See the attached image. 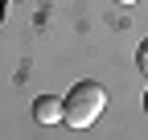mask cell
<instances>
[{"label": "cell", "mask_w": 148, "mask_h": 140, "mask_svg": "<svg viewBox=\"0 0 148 140\" xmlns=\"http://www.w3.org/2000/svg\"><path fill=\"white\" fill-rule=\"evenodd\" d=\"M119 4H136V0H119Z\"/></svg>", "instance_id": "3957f363"}, {"label": "cell", "mask_w": 148, "mask_h": 140, "mask_svg": "<svg viewBox=\"0 0 148 140\" xmlns=\"http://www.w3.org/2000/svg\"><path fill=\"white\" fill-rule=\"evenodd\" d=\"M107 107V95L99 82H74V91L62 99V119L70 128H90Z\"/></svg>", "instance_id": "6da1fadb"}, {"label": "cell", "mask_w": 148, "mask_h": 140, "mask_svg": "<svg viewBox=\"0 0 148 140\" xmlns=\"http://www.w3.org/2000/svg\"><path fill=\"white\" fill-rule=\"evenodd\" d=\"M33 119H37V124H58V119H62V99L41 95V99L33 103Z\"/></svg>", "instance_id": "7a4b0ae2"}]
</instances>
